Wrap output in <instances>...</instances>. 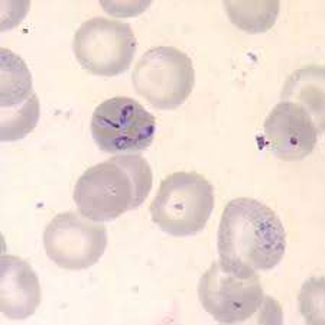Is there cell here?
Wrapping results in <instances>:
<instances>
[{
	"label": "cell",
	"instance_id": "11",
	"mask_svg": "<svg viewBox=\"0 0 325 325\" xmlns=\"http://www.w3.org/2000/svg\"><path fill=\"white\" fill-rule=\"evenodd\" d=\"M0 108L23 105L32 93V78L24 61L11 50L0 47Z\"/></svg>",
	"mask_w": 325,
	"mask_h": 325
},
{
	"label": "cell",
	"instance_id": "5",
	"mask_svg": "<svg viewBox=\"0 0 325 325\" xmlns=\"http://www.w3.org/2000/svg\"><path fill=\"white\" fill-rule=\"evenodd\" d=\"M137 47L129 23L97 17L83 23L74 36L72 48L83 68L111 77L128 70Z\"/></svg>",
	"mask_w": 325,
	"mask_h": 325
},
{
	"label": "cell",
	"instance_id": "13",
	"mask_svg": "<svg viewBox=\"0 0 325 325\" xmlns=\"http://www.w3.org/2000/svg\"><path fill=\"white\" fill-rule=\"evenodd\" d=\"M35 93L23 105L5 111L0 118V140L14 141L23 138L36 126L39 115V104Z\"/></svg>",
	"mask_w": 325,
	"mask_h": 325
},
{
	"label": "cell",
	"instance_id": "1",
	"mask_svg": "<svg viewBox=\"0 0 325 325\" xmlns=\"http://www.w3.org/2000/svg\"><path fill=\"white\" fill-rule=\"evenodd\" d=\"M286 237L280 220L268 206L251 197L233 199L220 222L219 261L242 274L271 269L283 257Z\"/></svg>",
	"mask_w": 325,
	"mask_h": 325
},
{
	"label": "cell",
	"instance_id": "6",
	"mask_svg": "<svg viewBox=\"0 0 325 325\" xmlns=\"http://www.w3.org/2000/svg\"><path fill=\"white\" fill-rule=\"evenodd\" d=\"M90 127L100 150L111 154L135 153L145 150L152 144L156 120L135 99L118 96L96 108Z\"/></svg>",
	"mask_w": 325,
	"mask_h": 325
},
{
	"label": "cell",
	"instance_id": "10",
	"mask_svg": "<svg viewBox=\"0 0 325 325\" xmlns=\"http://www.w3.org/2000/svg\"><path fill=\"white\" fill-rule=\"evenodd\" d=\"M0 268V312L11 320L33 315L40 303L41 290L31 266L18 256L4 255Z\"/></svg>",
	"mask_w": 325,
	"mask_h": 325
},
{
	"label": "cell",
	"instance_id": "14",
	"mask_svg": "<svg viewBox=\"0 0 325 325\" xmlns=\"http://www.w3.org/2000/svg\"><path fill=\"white\" fill-rule=\"evenodd\" d=\"M300 309L307 323L319 325L321 313H324L325 281L324 278H311L306 281L300 291ZM324 318V317H323Z\"/></svg>",
	"mask_w": 325,
	"mask_h": 325
},
{
	"label": "cell",
	"instance_id": "4",
	"mask_svg": "<svg viewBox=\"0 0 325 325\" xmlns=\"http://www.w3.org/2000/svg\"><path fill=\"white\" fill-rule=\"evenodd\" d=\"M131 80L136 92L153 107L174 109L192 92L195 72L192 59L173 46L150 49L134 66Z\"/></svg>",
	"mask_w": 325,
	"mask_h": 325
},
{
	"label": "cell",
	"instance_id": "12",
	"mask_svg": "<svg viewBox=\"0 0 325 325\" xmlns=\"http://www.w3.org/2000/svg\"><path fill=\"white\" fill-rule=\"evenodd\" d=\"M231 22L250 33L266 32L275 24L279 11V0H225Z\"/></svg>",
	"mask_w": 325,
	"mask_h": 325
},
{
	"label": "cell",
	"instance_id": "3",
	"mask_svg": "<svg viewBox=\"0 0 325 325\" xmlns=\"http://www.w3.org/2000/svg\"><path fill=\"white\" fill-rule=\"evenodd\" d=\"M214 206L210 182L195 172L179 171L161 182L150 211L152 221L162 231L184 237L204 228Z\"/></svg>",
	"mask_w": 325,
	"mask_h": 325
},
{
	"label": "cell",
	"instance_id": "7",
	"mask_svg": "<svg viewBox=\"0 0 325 325\" xmlns=\"http://www.w3.org/2000/svg\"><path fill=\"white\" fill-rule=\"evenodd\" d=\"M197 292L205 310L225 324L249 319L261 307L265 298L256 273H237L219 260L213 262L201 276Z\"/></svg>",
	"mask_w": 325,
	"mask_h": 325
},
{
	"label": "cell",
	"instance_id": "9",
	"mask_svg": "<svg viewBox=\"0 0 325 325\" xmlns=\"http://www.w3.org/2000/svg\"><path fill=\"white\" fill-rule=\"evenodd\" d=\"M264 131L269 146L279 159L300 161L313 150L317 130L303 107L290 101L277 105L266 119Z\"/></svg>",
	"mask_w": 325,
	"mask_h": 325
},
{
	"label": "cell",
	"instance_id": "2",
	"mask_svg": "<svg viewBox=\"0 0 325 325\" xmlns=\"http://www.w3.org/2000/svg\"><path fill=\"white\" fill-rule=\"evenodd\" d=\"M153 185V174L139 154L116 155L86 170L73 198L79 212L95 222L112 221L141 205Z\"/></svg>",
	"mask_w": 325,
	"mask_h": 325
},
{
	"label": "cell",
	"instance_id": "8",
	"mask_svg": "<svg viewBox=\"0 0 325 325\" xmlns=\"http://www.w3.org/2000/svg\"><path fill=\"white\" fill-rule=\"evenodd\" d=\"M43 243L49 258L69 270L87 269L96 263L107 243L106 229L80 212L67 211L55 216L46 226Z\"/></svg>",
	"mask_w": 325,
	"mask_h": 325
}]
</instances>
